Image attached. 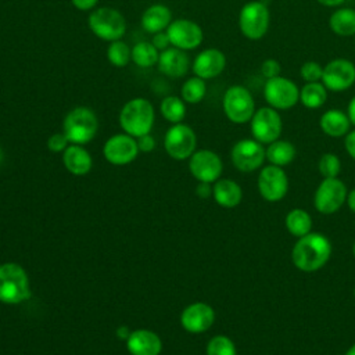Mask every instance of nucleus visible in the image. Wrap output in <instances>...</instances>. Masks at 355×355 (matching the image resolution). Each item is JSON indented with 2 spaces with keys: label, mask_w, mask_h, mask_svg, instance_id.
Here are the masks:
<instances>
[{
  "label": "nucleus",
  "mask_w": 355,
  "mask_h": 355,
  "mask_svg": "<svg viewBox=\"0 0 355 355\" xmlns=\"http://www.w3.org/2000/svg\"><path fill=\"white\" fill-rule=\"evenodd\" d=\"M270 25V12L265 3L254 0L245 3L239 12V28L250 40L262 39Z\"/></svg>",
  "instance_id": "obj_7"
},
{
  "label": "nucleus",
  "mask_w": 355,
  "mask_h": 355,
  "mask_svg": "<svg viewBox=\"0 0 355 355\" xmlns=\"http://www.w3.org/2000/svg\"><path fill=\"white\" fill-rule=\"evenodd\" d=\"M31 283L26 270L15 263L0 265V302L17 305L31 298Z\"/></svg>",
  "instance_id": "obj_3"
},
{
  "label": "nucleus",
  "mask_w": 355,
  "mask_h": 355,
  "mask_svg": "<svg viewBox=\"0 0 355 355\" xmlns=\"http://www.w3.org/2000/svg\"><path fill=\"white\" fill-rule=\"evenodd\" d=\"M333 247L327 236L311 232L300 237L291 250V261L301 272H316L330 259Z\"/></svg>",
  "instance_id": "obj_1"
},
{
  "label": "nucleus",
  "mask_w": 355,
  "mask_h": 355,
  "mask_svg": "<svg viewBox=\"0 0 355 355\" xmlns=\"http://www.w3.org/2000/svg\"><path fill=\"white\" fill-rule=\"evenodd\" d=\"M155 119V111L150 100L135 97L123 104L119 112V125L122 130L137 139L151 132Z\"/></svg>",
  "instance_id": "obj_2"
},
{
  "label": "nucleus",
  "mask_w": 355,
  "mask_h": 355,
  "mask_svg": "<svg viewBox=\"0 0 355 355\" xmlns=\"http://www.w3.org/2000/svg\"><path fill=\"white\" fill-rule=\"evenodd\" d=\"M322 75H323V67L318 61H305L300 67V76L305 80V83L320 82Z\"/></svg>",
  "instance_id": "obj_36"
},
{
  "label": "nucleus",
  "mask_w": 355,
  "mask_h": 355,
  "mask_svg": "<svg viewBox=\"0 0 355 355\" xmlns=\"http://www.w3.org/2000/svg\"><path fill=\"white\" fill-rule=\"evenodd\" d=\"M136 140H137L139 150L143 151V153H150V151H153L155 148V140H154V137L150 133L143 135V136L137 137Z\"/></svg>",
  "instance_id": "obj_40"
},
{
  "label": "nucleus",
  "mask_w": 355,
  "mask_h": 355,
  "mask_svg": "<svg viewBox=\"0 0 355 355\" xmlns=\"http://www.w3.org/2000/svg\"><path fill=\"white\" fill-rule=\"evenodd\" d=\"M126 348L130 355H159L162 351L161 337L147 329L130 331L126 338Z\"/></svg>",
  "instance_id": "obj_21"
},
{
  "label": "nucleus",
  "mask_w": 355,
  "mask_h": 355,
  "mask_svg": "<svg viewBox=\"0 0 355 355\" xmlns=\"http://www.w3.org/2000/svg\"><path fill=\"white\" fill-rule=\"evenodd\" d=\"M354 298H355V288H354Z\"/></svg>",
  "instance_id": "obj_51"
},
{
  "label": "nucleus",
  "mask_w": 355,
  "mask_h": 355,
  "mask_svg": "<svg viewBox=\"0 0 355 355\" xmlns=\"http://www.w3.org/2000/svg\"><path fill=\"white\" fill-rule=\"evenodd\" d=\"M137 140L128 133H116L111 136L103 147L104 158L116 166L128 165L139 155Z\"/></svg>",
  "instance_id": "obj_17"
},
{
  "label": "nucleus",
  "mask_w": 355,
  "mask_h": 355,
  "mask_svg": "<svg viewBox=\"0 0 355 355\" xmlns=\"http://www.w3.org/2000/svg\"><path fill=\"white\" fill-rule=\"evenodd\" d=\"M107 58L111 65L123 68L132 61V49L122 39L110 42L107 49Z\"/></svg>",
  "instance_id": "obj_33"
},
{
  "label": "nucleus",
  "mask_w": 355,
  "mask_h": 355,
  "mask_svg": "<svg viewBox=\"0 0 355 355\" xmlns=\"http://www.w3.org/2000/svg\"><path fill=\"white\" fill-rule=\"evenodd\" d=\"M166 33L171 40V46L184 51L197 49L204 40L201 26L187 18L173 19L166 28Z\"/></svg>",
  "instance_id": "obj_16"
},
{
  "label": "nucleus",
  "mask_w": 355,
  "mask_h": 355,
  "mask_svg": "<svg viewBox=\"0 0 355 355\" xmlns=\"http://www.w3.org/2000/svg\"><path fill=\"white\" fill-rule=\"evenodd\" d=\"M1 158H3V151H1V148H0V161H1Z\"/></svg>",
  "instance_id": "obj_50"
},
{
  "label": "nucleus",
  "mask_w": 355,
  "mask_h": 355,
  "mask_svg": "<svg viewBox=\"0 0 355 355\" xmlns=\"http://www.w3.org/2000/svg\"><path fill=\"white\" fill-rule=\"evenodd\" d=\"M329 28L341 37L355 36V10L349 7H338L329 17Z\"/></svg>",
  "instance_id": "obj_26"
},
{
  "label": "nucleus",
  "mask_w": 355,
  "mask_h": 355,
  "mask_svg": "<svg viewBox=\"0 0 355 355\" xmlns=\"http://www.w3.org/2000/svg\"><path fill=\"white\" fill-rule=\"evenodd\" d=\"M348 190L338 178H324L313 194V205L319 214L330 215L337 212L347 202Z\"/></svg>",
  "instance_id": "obj_8"
},
{
  "label": "nucleus",
  "mask_w": 355,
  "mask_h": 355,
  "mask_svg": "<svg viewBox=\"0 0 355 355\" xmlns=\"http://www.w3.org/2000/svg\"><path fill=\"white\" fill-rule=\"evenodd\" d=\"M222 108L230 122L241 125L251 121L255 112V101L245 86L233 85L223 94Z\"/></svg>",
  "instance_id": "obj_6"
},
{
  "label": "nucleus",
  "mask_w": 355,
  "mask_h": 355,
  "mask_svg": "<svg viewBox=\"0 0 355 355\" xmlns=\"http://www.w3.org/2000/svg\"><path fill=\"white\" fill-rule=\"evenodd\" d=\"M263 98L277 111L290 110L300 101V89L291 79L279 75L265 80Z\"/></svg>",
  "instance_id": "obj_9"
},
{
  "label": "nucleus",
  "mask_w": 355,
  "mask_h": 355,
  "mask_svg": "<svg viewBox=\"0 0 355 355\" xmlns=\"http://www.w3.org/2000/svg\"><path fill=\"white\" fill-rule=\"evenodd\" d=\"M352 254H354V257H355V243H354V245H352Z\"/></svg>",
  "instance_id": "obj_49"
},
{
  "label": "nucleus",
  "mask_w": 355,
  "mask_h": 355,
  "mask_svg": "<svg viewBox=\"0 0 355 355\" xmlns=\"http://www.w3.org/2000/svg\"><path fill=\"white\" fill-rule=\"evenodd\" d=\"M189 171L194 179L204 183H215L220 179L223 164L212 150H197L189 158Z\"/></svg>",
  "instance_id": "obj_15"
},
{
  "label": "nucleus",
  "mask_w": 355,
  "mask_h": 355,
  "mask_svg": "<svg viewBox=\"0 0 355 355\" xmlns=\"http://www.w3.org/2000/svg\"><path fill=\"white\" fill-rule=\"evenodd\" d=\"M205 93H207L205 80L196 75L193 78L186 79L180 89V97L187 104H197L202 101V98L205 97Z\"/></svg>",
  "instance_id": "obj_32"
},
{
  "label": "nucleus",
  "mask_w": 355,
  "mask_h": 355,
  "mask_svg": "<svg viewBox=\"0 0 355 355\" xmlns=\"http://www.w3.org/2000/svg\"><path fill=\"white\" fill-rule=\"evenodd\" d=\"M196 193L200 198H208L212 196V186L211 183H204V182H200L196 187Z\"/></svg>",
  "instance_id": "obj_43"
},
{
  "label": "nucleus",
  "mask_w": 355,
  "mask_h": 355,
  "mask_svg": "<svg viewBox=\"0 0 355 355\" xmlns=\"http://www.w3.org/2000/svg\"><path fill=\"white\" fill-rule=\"evenodd\" d=\"M344 147L348 153V155L355 159V129L349 130L345 136H344Z\"/></svg>",
  "instance_id": "obj_41"
},
{
  "label": "nucleus",
  "mask_w": 355,
  "mask_h": 355,
  "mask_svg": "<svg viewBox=\"0 0 355 355\" xmlns=\"http://www.w3.org/2000/svg\"><path fill=\"white\" fill-rule=\"evenodd\" d=\"M98 129V119L89 107L79 105L72 108L64 118L62 132L71 144H86L92 141Z\"/></svg>",
  "instance_id": "obj_4"
},
{
  "label": "nucleus",
  "mask_w": 355,
  "mask_h": 355,
  "mask_svg": "<svg viewBox=\"0 0 355 355\" xmlns=\"http://www.w3.org/2000/svg\"><path fill=\"white\" fill-rule=\"evenodd\" d=\"M295 154H297V150L294 144L288 140L277 139L269 143L266 147V159L269 161V164L282 166V168L291 164L295 158Z\"/></svg>",
  "instance_id": "obj_27"
},
{
  "label": "nucleus",
  "mask_w": 355,
  "mask_h": 355,
  "mask_svg": "<svg viewBox=\"0 0 355 355\" xmlns=\"http://www.w3.org/2000/svg\"><path fill=\"white\" fill-rule=\"evenodd\" d=\"M69 144L71 143L64 132L54 133L47 139V148L53 153H64Z\"/></svg>",
  "instance_id": "obj_37"
},
{
  "label": "nucleus",
  "mask_w": 355,
  "mask_h": 355,
  "mask_svg": "<svg viewBox=\"0 0 355 355\" xmlns=\"http://www.w3.org/2000/svg\"><path fill=\"white\" fill-rule=\"evenodd\" d=\"M327 100V89L322 82H309L300 89V103L308 110L320 108Z\"/></svg>",
  "instance_id": "obj_29"
},
{
  "label": "nucleus",
  "mask_w": 355,
  "mask_h": 355,
  "mask_svg": "<svg viewBox=\"0 0 355 355\" xmlns=\"http://www.w3.org/2000/svg\"><path fill=\"white\" fill-rule=\"evenodd\" d=\"M159 51L151 42H139L132 47V61L140 68H150L157 65Z\"/></svg>",
  "instance_id": "obj_30"
},
{
  "label": "nucleus",
  "mask_w": 355,
  "mask_h": 355,
  "mask_svg": "<svg viewBox=\"0 0 355 355\" xmlns=\"http://www.w3.org/2000/svg\"><path fill=\"white\" fill-rule=\"evenodd\" d=\"M205 352L207 355H237V349L233 340L223 334L214 336L208 341Z\"/></svg>",
  "instance_id": "obj_34"
},
{
  "label": "nucleus",
  "mask_w": 355,
  "mask_h": 355,
  "mask_svg": "<svg viewBox=\"0 0 355 355\" xmlns=\"http://www.w3.org/2000/svg\"><path fill=\"white\" fill-rule=\"evenodd\" d=\"M71 3L79 11H90L96 7L98 0H71Z\"/></svg>",
  "instance_id": "obj_42"
},
{
  "label": "nucleus",
  "mask_w": 355,
  "mask_h": 355,
  "mask_svg": "<svg viewBox=\"0 0 355 355\" xmlns=\"http://www.w3.org/2000/svg\"><path fill=\"white\" fill-rule=\"evenodd\" d=\"M347 205H348V208L355 214V189H352L351 191H348Z\"/></svg>",
  "instance_id": "obj_46"
},
{
  "label": "nucleus",
  "mask_w": 355,
  "mask_h": 355,
  "mask_svg": "<svg viewBox=\"0 0 355 355\" xmlns=\"http://www.w3.org/2000/svg\"><path fill=\"white\" fill-rule=\"evenodd\" d=\"M172 22V12L164 4H153L141 15V28L148 33L166 31Z\"/></svg>",
  "instance_id": "obj_25"
},
{
  "label": "nucleus",
  "mask_w": 355,
  "mask_h": 355,
  "mask_svg": "<svg viewBox=\"0 0 355 355\" xmlns=\"http://www.w3.org/2000/svg\"><path fill=\"white\" fill-rule=\"evenodd\" d=\"M197 136L194 130L184 123H173L165 133L164 147L166 154L178 161L189 159L196 151Z\"/></svg>",
  "instance_id": "obj_11"
},
{
  "label": "nucleus",
  "mask_w": 355,
  "mask_h": 355,
  "mask_svg": "<svg viewBox=\"0 0 355 355\" xmlns=\"http://www.w3.org/2000/svg\"><path fill=\"white\" fill-rule=\"evenodd\" d=\"M151 43L154 44V47L161 53L164 50H166L168 47H171V40L168 37V33L166 31L164 32H157L153 35V39H151Z\"/></svg>",
  "instance_id": "obj_39"
},
{
  "label": "nucleus",
  "mask_w": 355,
  "mask_h": 355,
  "mask_svg": "<svg viewBox=\"0 0 355 355\" xmlns=\"http://www.w3.org/2000/svg\"><path fill=\"white\" fill-rule=\"evenodd\" d=\"M116 334L121 337V338H123V340H126L128 337H129V334H130V331H128V329L125 327V326H122V327H119L118 330H116Z\"/></svg>",
  "instance_id": "obj_47"
},
{
  "label": "nucleus",
  "mask_w": 355,
  "mask_h": 355,
  "mask_svg": "<svg viewBox=\"0 0 355 355\" xmlns=\"http://www.w3.org/2000/svg\"><path fill=\"white\" fill-rule=\"evenodd\" d=\"M344 355H355V344H352V345L345 351Z\"/></svg>",
  "instance_id": "obj_48"
},
{
  "label": "nucleus",
  "mask_w": 355,
  "mask_h": 355,
  "mask_svg": "<svg viewBox=\"0 0 355 355\" xmlns=\"http://www.w3.org/2000/svg\"><path fill=\"white\" fill-rule=\"evenodd\" d=\"M280 71H282L280 62L275 58H266L261 64V75L262 78H265V80L279 76Z\"/></svg>",
  "instance_id": "obj_38"
},
{
  "label": "nucleus",
  "mask_w": 355,
  "mask_h": 355,
  "mask_svg": "<svg viewBox=\"0 0 355 355\" xmlns=\"http://www.w3.org/2000/svg\"><path fill=\"white\" fill-rule=\"evenodd\" d=\"M89 28L94 36L105 42H114L126 33V19L121 11L112 7H100L90 12Z\"/></svg>",
  "instance_id": "obj_5"
},
{
  "label": "nucleus",
  "mask_w": 355,
  "mask_h": 355,
  "mask_svg": "<svg viewBox=\"0 0 355 355\" xmlns=\"http://www.w3.org/2000/svg\"><path fill=\"white\" fill-rule=\"evenodd\" d=\"M282 129L283 122L279 111L269 105L255 110L250 121V130L252 139L262 144H269L280 139Z\"/></svg>",
  "instance_id": "obj_10"
},
{
  "label": "nucleus",
  "mask_w": 355,
  "mask_h": 355,
  "mask_svg": "<svg viewBox=\"0 0 355 355\" xmlns=\"http://www.w3.org/2000/svg\"><path fill=\"white\" fill-rule=\"evenodd\" d=\"M347 115L351 121V125L355 126V96L349 100L348 103V107H347Z\"/></svg>",
  "instance_id": "obj_44"
},
{
  "label": "nucleus",
  "mask_w": 355,
  "mask_h": 355,
  "mask_svg": "<svg viewBox=\"0 0 355 355\" xmlns=\"http://www.w3.org/2000/svg\"><path fill=\"white\" fill-rule=\"evenodd\" d=\"M159 111L164 119L172 125L180 123L186 116V103L182 100V97L166 96L159 104Z\"/></svg>",
  "instance_id": "obj_31"
},
{
  "label": "nucleus",
  "mask_w": 355,
  "mask_h": 355,
  "mask_svg": "<svg viewBox=\"0 0 355 355\" xmlns=\"http://www.w3.org/2000/svg\"><path fill=\"white\" fill-rule=\"evenodd\" d=\"M226 67V55L218 49H205L200 51L191 65L196 76L208 80L219 76Z\"/></svg>",
  "instance_id": "obj_19"
},
{
  "label": "nucleus",
  "mask_w": 355,
  "mask_h": 355,
  "mask_svg": "<svg viewBox=\"0 0 355 355\" xmlns=\"http://www.w3.org/2000/svg\"><path fill=\"white\" fill-rule=\"evenodd\" d=\"M319 173L323 178H338L341 172V161L333 153H324L318 161Z\"/></svg>",
  "instance_id": "obj_35"
},
{
  "label": "nucleus",
  "mask_w": 355,
  "mask_h": 355,
  "mask_svg": "<svg viewBox=\"0 0 355 355\" xmlns=\"http://www.w3.org/2000/svg\"><path fill=\"white\" fill-rule=\"evenodd\" d=\"M230 159L237 171L250 173L263 165L266 148L255 139H241L232 147Z\"/></svg>",
  "instance_id": "obj_12"
},
{
  "label": "nucleus",
  "mask_w": 355,
  "mask_h": 355,
  "mask_svg": "<svg viewBox=\"0 0 355 355\" xmlns=\"http://www.w3.org/2000/svg\"><path fill=\"white\" fill-rule=\"evenodd\" d=\"M212 197L222 208H234L241 202L243 190L232 179H218L212 186Z\"/></svg>",
  "instance_id": "obj_23"
},
{
  "label": "nucleus",
  "mask_w": 355,
  "mask_h": 355,
  "mask_svg": "<svg viewBox=\"0 0 355 355\" xmlns=\"http://www.w3.org/2000/svg\"><path fill=\"white\" fill-rule=\"evenodd\" d=\"M157 68L162 75L179 79L187 73L190 68V58L184 50L172 46L159 53Z\"/></svg>",
  "instance_id": "obj_20"
},
{
  "label": "nucleus",
  "mask_w": 355,
  "mask_h": 355,
  "mask_svg": "<svg viewBox=\"0 0 355 355\" xmlns=\"http://www.w3.org/2000/svg\"><path fill=\"white\" fill-rule=\"evenodd\" d=\"M284 226L291 236L300 239L312 232V218L305 209L294 208L287 212L284 218Z\"/></svg>",
  "instance_id": "obj_28"
},
{
  "label": "nucleus",
  "mask_w": 355,
  "mask_h": 355,
  "mask_svg": "<svg viewBox=\"0 0 355 355\" xmlns=\"http://www.w3.org/2000/svg\"><path fill=\"white\" fill-rule=\"evenodd\" d=\"M333 93L351 89L355 83V64L347 58H334L323 67L320 80Z\"/></svg>",
  "instance_id": "obj_13"
},
{
  "label": "nucleus",
  "mask_w": 355,
  "mask_h": 355,
  "mask_svg": "<svg viewBox=\"0 0 355 355\" xmlns=\"http://www.w3.org/2000/svg\"><path fill=\"white\" fill-rule=\"evenodd\" d=\"M62 162L67 171L75 176L89 173L93 166L90 153L80 144H69L62 153Z\"/></svg>",
  "instance_id": "obj_22"
},
{
  "label": "nucleus",
  "mask_w": 355,
  "mask_h": 355,
  "mask_svg": "<svg viewBox=\"0 0 355 355\" xmlns=\"http://www.w3.org/2000/svg\"><path fill=\"white\" fill-rule=\"evenodd\" d=\"M316 1L324 7H340L341 4H344L345 0H316Z\"/></svg>",
  "instance_id": "obj_45"
},
{
  "label": "nucleus",
  "mask_w": 355,
  "mask_h": 355,
  "mask_svg": "<svg viewBox=\"0 0 355 355\" xmlns=\"http://www.w3.org/2000/svg\"><path fill=\"white\" fill-rule=\"evenodd\" d=\"M215 322V311L207 302H193L187 305L180 315L182 327L194 334L204 333L211 329Z\"/></svg>",
  "instance_id": "obj_18"
},
{
  "label": "nucleus",
  "mask_w": 355,
  "mask_h": 355,
  "mask_svg": "<svg viewBox=\"0 0 355 355\" xmlns=\"http://www.w3.org/2000/svg\"><path fill=\"white\" fill-rule=\"evenodd\" d=\"M258 191L261 197L269 202L280 201L288 191V178L282 166L266 165L258 175Z\"/></svg>",
  "instance_id": "obj_14"
},
{
  "label": "nucleus",
  "mask_w": 355,
  "mask_h": 355,
  "mask_svg": "<svg viewBox=\"0 0 355 355\" xmlns=\"http://www.w3.org/2000/svg\"><path fill=\"white\" fill-rule=\"evenodd\" d=\"M319 126L322 132L330 137H344L351 128V121L347 112L331 108L322 114L319 119Z\"/></svg>",
  "instance_id": "obj_24"
}]
</instances>
